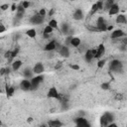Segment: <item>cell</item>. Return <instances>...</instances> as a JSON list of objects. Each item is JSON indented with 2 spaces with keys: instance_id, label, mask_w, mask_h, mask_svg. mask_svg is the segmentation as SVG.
<instances>
[{
  "instance_id": "obj_14",
  "label": "cell",
  "mask_w": 127,
  "mask_h": 127,
  "mask_svg": "<svg viewBox=\"0 0 127 127\" xmlns=\"http://www.w3.org/2000/svg\"><path fill=\"white\" fill-rule=\"evenodd\" d=\"M95 50H96V52H95V54H94V58H96V59L100 58V57L105 53V47H104L102 44L99 45Z\"/></svg>"
},
{
  "instance_id": "obj_32",
  "label": "cell",
  "mask_w": 127,
  "mask_h": 127,
  "mask_svg": "<svg viewBox=\"0 0 127 127\" xmlns=\"http://www.w3.org/2000/svg\"><path fill=\"white\" fill-rule=\"evenodd\" d=\"M21 5L23 6V8H24V9H27V8L30 6V2H28V1H26V0H25V1H23V2H22V4H21Z\"/></svg>"
},
{
  "instance_id": "obj_19",
  "label": "cell",
  "mask_w": 127,
  "mask_h": 127,
  "mask_svg": "<svg viewBox=\"0 0 127 127\" xmlns=\"http://www.w3.org/2000/svg\"><path fill=\"white\" fill-rule=\"evenodd\" d=\"M16 12H17V18H18V19H21V18L24 16L25 9L23 8L22 5H20V6H17V10H16Z\"/></svg>"
},
{
  "instance_id": "obj_22",
  "label": "cell",
  "mask_w": 127,
  "mask_h": 127,
  "mask_svg": "<svg viewBox=\"0 0 127 127\" xmlns=\"http://www.w3.org/2000/svg\"><path fill=\"white\" fill-rule=\"evenodd\" d=\"M23 74H24V76H25L26 78H32V77H33V71H32V69H30V68H26V69L24 70Z\"/></svg>"
},
{
  "instance_id": "obj_27",
  "label": "cell",
  "mask_w": 127,
  "mask_h": 127,
  "mask_svg": "<svg viewBox=\"0 0 127 127\" xmlns=\"http://www.w3.org/2000/svg\"><path fill=\"white\" fill-rule=\"evenodd\" d=\"M62 31H63V33L67 34V32H68V25L65 24V23H64V24L62 25Z\"/></svg>"
},
{
  "instance_id": "obj_2",
  "label": "cell",
  "mask_w": 127,
  "mask_h": 127,
  "mask_svg": "<svg viewBox=\"0 0 127 127\" xmlns=\"http://www.w3.org/2000/svg\"><path fill=\"white\" fill-rule=\"evenodd\" d=\"M43 80H44V75L43 74H38L37 76H33L30 79V81H31V90H36Z\"/></svg>"
},
{
  "instance_id": "obj_23",
  "label": "cell",
  "mask_w": 127,
  "mask_h": 127,
  "mask_svg": "<svg viewBox=\"0 0 127 127\" xmlns=\"http://www.w3.org/2000/svg\"><path fill=\"white\" fill-rule=\"evenodd\" d=\"M26 35H27L28 37H30V38H35L36 35H37V32H36L35 29H29V30H27Z\"/></svg>"
},
{
  "instance_id": "obj_31",
  "label": "cell",
  "mask_w": 127,
  "mask_h": 127,
  "mask_svg": "<svg viewBox=\"0 0 127 127\" xmlns=\"http://www.w3.org/2000/svg\"><path fill=\"white\" fill-rule=\"evenodd\" d=\"M96 6H97V9H98V10L103 9V1H102V0H100V1L96 2Z\"/></svg>"
},
{
  "instance_id": "obj_39",
  "label": "cell",
  "mask_w": 127,
  "mask_h": 127,
  "mask_svg": "<svg viewBox=\"0 0 127 127\" xmlns=\"http://www.w3.org/2000/svg\"><path fill=\"white\" fill-rule=\"evenodd\" d=\"M50 35H51V34H47V33H43V36H44V38H45V39H49V38H50Z\"/></svg>"
},
{
  "instance_id": "obj_35",
  "label": "cell",
  "mask_w": 127,
  "mask_h": 127,
  "mask_svg": "<svg viewBox=\"0 0 127 127\" xmlns=\"http://www.w3.org/2000/svg\"><path fill=\"white\" fill-rule=\"evenodd\" d=\"M69 66H70L71 69H74V70H78V69H79V65H78V64H70Z\"/></svg>"
},
{
  "instance_id": "obj_28",
  "label": "cell",
  "mask_w": 127,
  "mask_h": 127,
  "mask_svg": "<svg viewBox=\"0 0 127 127\" xmlns=\"http://www.w3.org/2000/svg\"><path fill=\"white\" fill-rule=\"evenodd\" d=\"M97 11H98V9H97L96 3H94V4L92 5V7H91V10H90V15L94 14V13H95V12H97Z\"/></svg>"
},
{
  "instance_id": "obj_30",
  "label": "cell",
  "mask_w": 127,
  "mask_h": 127,
  "mask_svg": "<svg viewBox=\"0 0 127 127\" xmlns=\"http://www.w3.org/2000/svg\"><path fill=\"white\" fill-rule=\"evenodd\" d=\"M109 87H110V83L109 82H103L102 84H101V88L102 89H109Z\"/></svg>"
},
{
  "instance_id": "obj_34",
  "label": "cell",
  "mask_w": 127,
  "mask_h": 127,
  "mask_svg": "<svg viewBox=\"0 0 127 127\" xmlns=\"http://www.w3.org/2000/svg\"><path fill=\"white\" fill-rule=\"evenodd\" d=\"M104 64H105V61H104V60H101V61H99V62L97 63V66H98V67H103Z\"/></svg>"
},
{
  "instance_id": "obj_1",
  "label": "cell",
  "mask_w": 127,
  "mask_h": 127,
  "mask_svg": "<svg viewBox=\"0 0 127 127\" xmlns=\"http://www.w3.org/2000/svg\"><path fill=\"white\" fill-rule=\"evenodd\" d=\"M113 120H114V115H113V113L105 112V113L100 117V125H101V126H107L109 123L113 122Z\"/></svg>"
},
{
  "instance_id": "obj_45",
  "label": "cell",
  "mask_w": 127,
  "mask_h": 127,
  "mask_svg": "<svg viewBox=\"0 0 127 127\" xmlns=\"http://www.w3.org/2000/svg\"><path fill=\"white\" fill-rule=\"evenodd\" d=\"M71 1H74V0H71Z\"/></svg>"
},
{
  "instance_id": "obj_24",
  "label": "cell",
  "mask_w": 127,
  "mask_h": 127,
  "mask_svg": "<svg viewBox=\"0 0 127 127\" xmlns=\"http://www.w3.org/2000/svg\"><path fill=\"white\" fill-rule=\"evenodd\" d=\"M48 25L51 26L53 29H58V22H57L56 19H52V20H50V22H49Z\"/></svg>"
},
{
  "instance_id": "obj_16",
  "label": "cell",
  "mask_w": 127,
  "mask_h": 127,
  "mask_svg": "<svg viewBox=\"0 0 127 127\" xmlns=\"http://www.w3.org/2000/svg\"><path fill=\"white\" fill-rule=\"evenodd\" d=\"M69 44L72 46V47H79L81 45V40L77 37H71L70 40H69Z\"/></svg>"
},
{
  "instance_id": "obj_36",
  "label": "cell",
  "mask_w": 127,
  "mask_h": 127,
  "mask_svg": "<svg viewBox=\"0 0 127 127\" xmlns=\"http://www.w3.org/2000/svg\"><path fill=\"white\" fill-rule=\"evenodd\" d=\"M5 58H6V59H12V52H11V51L6 52V53H5Z\"/></svg>"
},
{
  "instance_id": "obj_18",
  "label": "cell",
  "mask_w": 127,
  "mask_h": 127,
  "mask_svg": "<svg viewBox=\"0 0 127 127\" xmlns=\"http://www.w3.org/2000/svg\"><path fill=\"white\" fill-rule=\"evenodd\" d=\"M48 125L51 127H61L63 126V123L59 119H54V120H50L48 122Z\"/></svg>"
},
{
  "instance_id": "obj_25",
  "label": "cell",
  "mask_w": 127,
  "mask_h": 127,
  "mask_svg": "<svg viewBox=\"0 0 127 127\" xmlns=\"http://www.w3.org/2000/svg\"><path fill=\"white\" fill-rule=\"evenodd\" d=\"M14 90H15V88H14L13 86L7 87V88H6V93H7V95H8V96H12L13 93H14Z\"/></svg>"
},
{
  "instance_id": "obj_8",
  "label": "cell",
  "mask_w": 127,
  "mask_h": 127,
  "mask_svg": "<svg viewBox=\"0 0 127 127\" xmlns=\"http://www.w3.org/2000/svg\"><path fill=\"white\" fill-rule=\"evenodd\" d=\"M20 88L23 91H29V90H31V81L28 78L23 79L20 82Z\"/></svg>"
},
{
  "instance_id": "obj_3",
  "label": "cell",
  "mask_w": 127,
  "mask_h": 127,
  "mask_svg": "<svg viewBox=\"0 0 127 127\" xmlns=\"http://www.w3.org/2000/svg\"><path fill=\"white\" fill-rule=\"evenodd\" d=\"M109 67L112 71H116V72H119L122 70V67H123V64L122 63L119 61V60H113L111 61L110 64H109Z\"/></svg>"
},
{
  "instance_id": "obj_17",
  "label": "cell",
  "mask_w": 127,
  "mask_h": 127,
  "mask_svg": "<svg viewBox=\"0 0 127 127\" xmlns=\"http://www.w3.org/2000/svg\"><path fill=\"white\" fill-rule=\"evenodd\" d=\"M93 59H94V57H93V54H92L91 50H86L85 51V54H84V60H85V62L90 63Z\"/></svg>"
},
{
  "instance_id": "obj_41",
  "label": "cell",
  "mask_w": 127,
  "mask_h": 127,
  "mask_svg": "<svg viewBox=\"0 0 127 127\" xmlns=\"http://www.w3.org/2000/svg\"><path fill=\"white\" fill-rule=\"evenodd\" d=\"M107 126H108V127H117V125H116L115 123H112V122H111V123H109Z\"/></svg>"
},
{
  "instance_id": "obj_37",
  "label": "cell",
  "mask_w": 127,
  "mask_h": 127,
  "mask_svg": "<svg viewBox=\"0 0 127 127\" xmlns=\"http://www.w3.org/2000/svg\"><path fill=\"white\" fill-rule=\"evenodd\" d=\"M46 13H47V12H46V10H45L44 8H43V9H41V10L39 11V14H40L41 16H43V17H45V16H46Z\"/></svg>"
},
{
  "instance_id": "obj_44",
  "label": "cell",
  "mask_w": 127,
  "mask_h": 127,
  "mask_svg": "<svg viewBox=\"0 0 127 127\" xmlns=\"http://www.w3.org/2000/svg\"><path fill=\"white\" fill-rule=\"evenodd\" d=\"M0 125H1V120H0Z\"/></svg>"
},
{
  "instance_id": "obj_5",
  "label": "cell",
  "mask_w": 127,
  "mask_h": 127,
  "mask_svg": "<svg viewBox=\"0 0 127 127\" xmlns=\"http://www.w3.org/2000/svg\"><path fill=\"white\" fill-rule=\"evenodd\" d=\"M75 124L79 127H88V126H90L89 122L84 117H81V116L75 118Z\"/></svg>"
},
{
  "instance_id": "obj_46",
  "label": "cell",
  "mask_w": 127,
  "mask_h": 127,
  "mask_svg": "<svg viewBox=\"0 0 127 127\" xmlns=\"http://www.w3.org/2000/svg\"><path fill=\"white\" fill-rule=\"evenodd\" d=\"M0 11H1V10H0Z\"/></svg>"
},
{
  "instance_id": "obj_11",
  "label": "cell",
  "mask_w": 127,
  "mask_h": 127,
  "mask_svg": "<svg viewBox=\"0 0 127 127\" xmlns=\"http://www.w3.org/2000/svg\"><path fill=\"white\" fill-rule=\"evenodd\" d=\"M72 18H73L74 20H77V21L82 20V19L84 18V14H83L82 10H81V9H79V8L75 9V11H74V12H73V14H72Z\"/></svg>"
},
{
  "instance_id": "obj_26",
  "label": "cell",
  "mask_w": 127,
  "mask_h": 127,
  "mask_svg": "<svg viewBox=\"0 0 127 127\" xmlns=\"http://www.w3.org/2000/svg\"><path fill=\"white\" fill-rule=\"evenodd\" d=\"M53 30H54V29H53L51 26H49V25H48V26H46V27L44 28V33L52 34V33H53Z\"/></svg>"
},
{
  "instance_id": "obj_6",
  "label": "cell",
  "mask_w": 127,
  "mask_h": 127,
  "mask_svg": "<svg viewBox=\"0 0 127 127\" xmlns=\"http://www.w3.org/2000/svg\"><path fill=\"white\" fill-rule=\"evenodd\" d=\"M44 20H45V17L41 16V15L38 13V14L34 15V16L31 18L30 21H31V23L34 24V25H40V24H42V23L44 22Z\"/></svg>"
},
{
  "instance_id": "obj_21",
  "label": "cell",
  "mask_w": 127,
  "mask_h": 127,
  "mask_svg": "<svg viewBox=\"0 0 127 127\" xmlns=\"http://www.w3.org/2000/svg\"><path fill=\"white\" fill-rule=\"evenodd\" d=\"M22 66V62L20 60H16L12 63V69L13 70H18Z\"/></svg>"
},
{
  "instance_id": "obj_12",
  "label": "cell",
  "mask_w": 127,
  "mask_h": 127,
  "mask_svg": "<svg viewBox=\"0 0 127 127\" xmlns=\"http://www.w3.org/2000/svg\"><path fill=\"white\" fill-rule=\"evenodd\" d=\"M119 6H118V4H116V3H113L111 6H110V8L108 9V14L111 16V15H117L118 13H119Z\"/></svg>"
},
{
  "instance_id": "obj_38",
  "label": "cell",
  "mask_w": 127,
  "mask_h": 127,
  "mask_svg": "<svg viewBox=\"0 0 127 127\" xmlns=\"http://www.w3.org/2000/svg\"><path fill=\"white\" fill-rule=\"evenodd\" d=\"M5 31H6V27L3 24H0V34L3 33V32H5Z\"/></svg>"
},
{
  "instance_id": "obj_20",
  "label": "cell",
  "mask_w": 127,
  "mask_h": 127,
  "mask_svg": "<svg viewBox=\"0 0 127 127\" xmlns=\"http://www.w3.org/2000/svg\"><path fill=\"white\" fill-rule=\"evenodd\" d=\"M126 22H127V20H126L125 15L119 14V15L116 17V23H117V24H126Z\"/></svg>"
},
{
  "instance_id": "obj_13",
  "label": "cell",
  "mask_w": 127,
  "mask_h": 127,
  "mask_svg": "<svg viewBox=\"0 0 127 127\" xmlns=\"http://www.w3.org/2000/svg\"><path fill=\"white\" fill-rule=\"evenodd\" d=\"M56 46H57V42H56L55 40H53V41H50V42L45 46L44 50H45L46 52H52V51L56 50Z\"/></svg>"
},
{
  "instance_id": "obj_42",
  "label": "cell",
  "mask_w": 127,
  "mask_h": 127,
  "mask_svg": "<svg viewBox=\"0 0 127 127\" xmlns=\"http://www.w3.org/2000/svg\"><path fill=\"white\" fill-rule=\"evenodd\" d=\"M31 121H33V118H31V117L28 118V122H31Z\"/></svg>"
},
{
  "instance_id": "obj_9",
  "label": "cell",
  "mask_w": 127,
  "mask_h": 127,
  "mask_svg": "<svg viewBox=\"0 0 127 127\" xmlns=\"http://www.w3.org/2000/svg\"><path fill=\"white\" fill-rule=\"evenodd\" d=\"M125 36H126L125 32H123L121 29H116V30L112 31L111 35H110V37L112 39H119V38H122V37H125Z\"/></svg>"
},
{
  "instance_id": "obj_10",
  "label": "cell",
  "mask_w": 127,
  "mask_h": 127,
  "mask_svg": "<svg viewBox=\"0 0 127 127\" xmlns=\"http://www.w3.org/2000/svg\"><path fill=\"white\" fill-rule=\"evenodd\" d=\"M44 70H45V67L42 63H37L33 67V72L36 74H42Z\"/></svg>"
},
{
  "instance_id": "obj_33",
  "label": "cell",
  "mask_w": 127,
  "mask_h": 127,
  "mask_svg": "<svg viewBox=\"0 0 127 127\" xmlns=\"http://www.w3.org/2000/svg\"><path fill=\"white\" fill-rule=\"evenodd\" d=\"M8 8H9V4H2L0 6V10L1 11H6Z\"/></svg>"
},
{
  "instance_id": "obj_15",
  "label": "cell",
  "mask_w": 127,
  "mask_h": 127,
  "mask_svg": "<svg viewBox=\"0 0 127 127\" xmlns=\"http://www.w3.org/2000/svg\"><path fill=\"white\" fill-rule=\"evenodd\" d=\"M59 53L64 58H68L69 57V50H68V48L66 46H62L61 49L59 50Z\"/></svg>"
},
{
  "instance_id": "obj_40",
  "label": "cell",
  "mask_w": 127,
  "mask_h": 127,
  "mask_svg": "<svg viewBox=\"0 0 127 127\" xmlns=\"http://www.w3.org/2000/svg\"><path fill=\"white\" fill-rule=\"evenodd\" d=\"M11 10H12V11H16V10H17V6H16L15 4H13V5L11 6Z\"/></svg>"
},
{
  "instance_id": "obj_29",
  "label": "cell",
  "mask_w": 127,
  "mask_h": 127,
  "mask_svg": "<svg viewBox=\"0 0 127 127\" xmlns=\"http://www.w3.org/2000/svg\"><path fill=\"white\" fill-rule=\"evenodd\" d=\"M114 3V0H107L106 3H105V9H109L110 6Z\"/></svg>"
},
{
  "instance_id": "obj_7",
  "label": "cell",
  "mask_w": 127,
  "mask_h": 127,
  "mask_svg": "<svg viewBox=\"0 0 127 127\" xmlns=\"http://www.w3.org/2000/svg\"><path fill=\"white\" fill-rule=\"evenodd\" d=\"M47 96L49 98H60V93H59L58 89L55 86H53V87H50V89L48 90Z\"/></svg>"
},
{
  "instance_id": "obj_43",
  "label": "cell",
  "mask_w": 127,
  "mask_h": 127,
  "mask_svg": "<svg viewBox=\"0 0 127 127\" xmlns=\"http://www.w3.org/2000/svg\"><path fill=\"white\" fill-rule=\"evenodd\" d=\"M1 92H2V90H1V88H0V93H1Z\"/></svg>"
},
{
  "instance_id": "obj_4",
  "label": "cell",
  "mask_w": 127,
  "mask_h": 127,
  "mask_svg": "<svg viewBox=\"0 0 127 127\" xmlns=\"http://www.w3.org/2000/svg\"><path fill=\"white\" fill-rule=\"evenodd\" d=\"M96 28L98 31H106L107 28V23L105 21V19L103 17H98L97 21H96Z\"/></svg>"
}]
</instances>
